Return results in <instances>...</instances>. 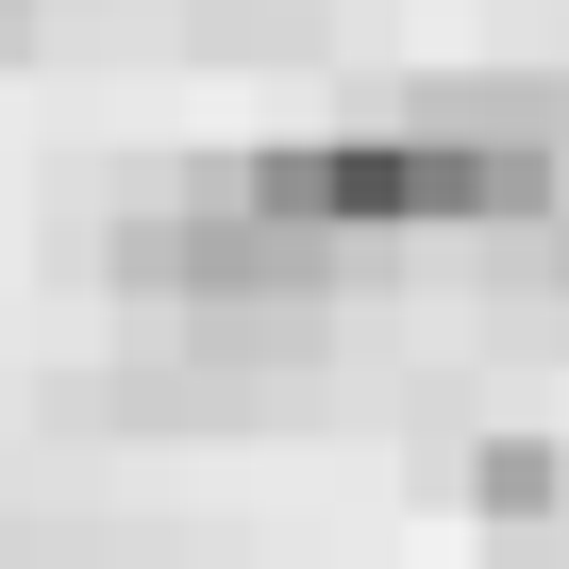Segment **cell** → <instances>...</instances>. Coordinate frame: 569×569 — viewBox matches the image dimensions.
Returning a JSON list of instances; mask_svg holds the SVG:
<instances>
[{
	"label": "cell",
	"instance_id": "obj_1",
	"mask_svg": "<svg viewBox=\"0 0 569 569\" xmlns=\"http://www.w3.org/2000/svg\"><path fill=\"white\" fill-rule=\"evenodd\" d=\"M251 218H284V234H319V251H402V234H552L569 218V168L536 151V134H502V118H452V101H419V118H369V134H284V151H234L218 168Z\"/></svg>",
	"mask_w": 569,
	"mask_h": 569
},
{
	"label": "cell",
	"instance_id": "obj_2",
	"mask_svg": "<svg viewBox=\"0 0 569 569\" xmlns=\"http://www.w3.org/2000/svg\"><path fill=\"white\" fill-rule=\"evenodd\" d=\"M101 268H118V302H134V319H336V284H352V251L251 218L218 168L168 184V201H134V218L101 234Z\"/></svg>",
	"mask_w": 569,
	"mask_h": 569
},
{
	"label": "cell",
	"instance_id": "obj_3",
	"mask_svg": "<svg viewBox=\"0 0 569 569\" xmlns=\"http://www.w3.org/2000/svg\"><path fill=\"white\" fill-rule=\"evenodd\" d=\"M469 519H502V536L569 519V452H552V436H486V452H469Z\"/></svg>",
	"mask_w": 569,
	"mask_h": 569
},
{
	"label": "cell",
	"instance_id": "obj_4",
	"mask_svg": "<svg viewBox=\"0 0 569 569\" xmlns=\"http://www.w3.org/2000/svg\"><path fill=\"white\" fill-rule=\"evenodd\" d=\"M536 284H569V218H552V234H536Z\"/></svg>",
	"mask_w": 569,
	"mask_h": 569
},
{
	"label": "cell",
	"instance_id": "obj_5",
	"mask_svg": "<svg viewBox=\"0 0 569 569\" xmlns=\"http://www.w3.org/2000/svg\"><path fill=\"white\" fill-rule=\"evenodd\" d=\"M34 18H68V0H0V34H34Z\"/></svg>",
	"mask_w": 569,
	"mask_h": 569
},
{
	"label": "cell",
	"instance_id": "obj_6",
	"mask_svg": "<svg viewBox=\"0 0 569 569\" xmlns=\"http://www.w3.org/2000/svg\"><path fill=\"white\" fill-rule=\"evenodd\" d=\"M0 51H18V34H0Z\"/></svg>",
	"mask_w": 569,
	"mask_h": 569
}]
</instances>
